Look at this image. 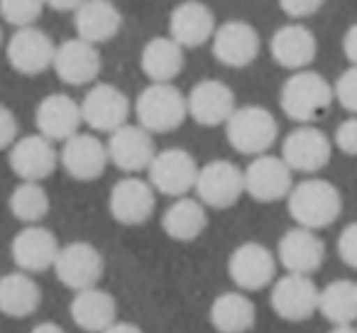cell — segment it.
Returning a JSON list of instances; mask_svg holds the SVG:
<instances>
[{
	"mask_svg": "<svg viewBox=\"0 0 357 333\" xmlns=\"http://www.w3.org/2000/svg\"><path fill=\"white\" fill-rule=\"evenodd\" d=\"M105 152H108V162H113L120 172L137 175L149 167L157 147H154V140L147 130L139 125L125 123L110 133L108 142H105Z\"/></svg>",
	"mask_w": 357,
	"mask_h": 333,
	"instance_id": "cell-17",
	"label": "cell"
},
{
	"mask_svg": "<svg viewBox=\"0 0 357 333\" xmlns=\"http://www.w3.org/2000/svg\"><path fill=\"white\" fill-rule=\"evenodd\" d=\"M45 0H0V17L13 27H30L40 20Z\"/></svg>",
	"mask_w": 357,
	"mask_h": 333,
	"instance_id": "cell-34",
	"label": "cell"
},
{
	"mask_svg": "<svg viewBox=\"0 0 357 333\" xmlns=\"http://www.w3.org/2000/svg\"><path fill=\"white\" fill-rule=\"evenodd\" d=\"M269 52L272 59L284 69H308L311 61L316 59L318 42L313 37V32L301 22H291V25L279 27L269 40Z\"/></svg>",
	"mask_w": 357,
	"mask_h": 333,
	"instance_id": "cell-26",
	"label": "cell"
},
{
	"mask_svg": "<svg viewBox=\"0 0 357 333\" xmlns=\"http://www.w3.org/2000/svg\"><path fill=\"white\" fill-rule=\"evenodd\" d=\"M17 140V118L8 105H0V152Z\"/></svg>",
	"mask_w": 357,
	"mask_h": 333,
	"instance_id": "cell-39",
	"label": "cell"
},
{
	"mask_svg": "<svg viewBox=\"0 0 357 333\" xmlns=\"http://www.w3.org/2000/svg\"><path fill=\"white\" fill-rule=\"evenodd\" d=\"M8 206L17 221H22L25 225H35L50 214V194L40 182H20L13 189Z\"/></svg>",
	"mask_w": 357,
	"mask_h": 333,
	"instance_id": "cell-33",
	"label": "cell"
},
{
	"mask_svg": "<svg viewBox=\"0 0 357 333\" xmlns=\"http://www.w3.org/2000/svg\"><path fill=\"white\" fill-rule=\"evenodd\" d=\"M8 149H10L8 152L10 170L22 182H40L42 184L47 177L54 175L56 164H59V152L54 149V142L42 138L40 133L17 138Z\"/></svg>",
	"mask_w": 357,
	"mask_h": 333,
	"instance_id": "cell-13",
	"label": "cell"
},
{
	"mask_svg": "<svg viewBox=\"0 0 357 333\" xmlns=\"http://www.w3.org/2000/svg\"><path fill=\"white\" fill-rule=\"evenodd\" d=\"M331 89H333V101H337L350 115L355 113L357 110V69L355 66H347L335 79V84H331Z\"/></svg>",
	"mask_w": 357,
	"mask_h": 333,
	"instance_id": "cell-35",
	"label": "cell"
},
{
	"mask_svg": "<svg viewBox=\"0 0 357 333\" xmlns=\"http://www.w3.org/2000/svg\"><path fill=\"white\" fill-rule=\"evenodd\" d=\"M59 248L61 245L56 240V235L50 228H45V225L35 223V225H25L13 238L10 253H13V262L17 265L20 272L37 274L54 265Z\"/></svg>",
	"mask_w": 357,
	"mask_h": 333,
	"instance_id": "cell-20",
	"label": "cell"
},
{
	"mask_svg": "<svg viewBox=\"0 0 357 333\" xmlns=\"http://www.w3.org/2000/svg\"><path fill=\"white\" fill-rule=\"evenodd\" d=\"M76 37L89 45H105L118 37L123 27V13L113 0H84L74 10Z\"/></svg>",
	"mask_w": 357,
	"mask_h": 333,
	"instance_id": "cell-25",
	"label": "cell"
},
{
	"mask_svg": "<svg viewBox=\"0 0 357 333\" xmlns=\"http://www.w3.org/2000/svg\"><path fill=\"white\" fill-rule=\"evenodd\" d=\"M321 316L333 326H352L357 318V284L352 279H333L318 289V306Z\"/></svg>",
	"mask_w": 357,
	"mask_h": 333,
	"instance_id": "cell-32",
	"label": "cell"
},
{
	"mask_svg": "<svg viewBox=\"0 0 357 333\" xmlns=\"http://www.w3.org/2000/svg\"><path fill=\"white\" fill-rule=\"evenodd\" d=\"M215 32V15L201 0H184L169 15V37L181 50H196V47L211 42Z\"/></svg>",
	"mask_w": 357,
	"mask_h": 333,
	"instance_id": "cell-21",
	"label": "cell"
},
{
	"mask_svg": "<svg viewBox=\"0 0 357 333\" xmlns=\"http://www.w3.org/2000/svg\"><path fill=\"white\" fill-rule=\"evenodd\" d=\"M289 216L296 225L308 230H323L342 214V196L328 179H303L294 184L287 194Z\"/></svg>",
	"mask_w": 357,
	"mask_h": 333,
	"instance_id": "cell-1",
	"label": "cell"
},
{
	"mask_svg": "<svg viewBox=\"0 0 357 333\" xmlns=\"http://www.w3.org/2000/svg\"><path fill=\"white\" fill-rule=\"evenodd\" d=\"M30 333H66V331L59 326V323H54V321H42V323H37V326L32 328Z\"/></svg>",
	"mask_w": 357,
	"mask_h": 333,
	"instance_id": "cell-43",
	"label": "cell"
},
{
	"mask_svg": "<svg viewBox=\"0 0 357 333\" xmlns=\"http://www.w3.org/2000/svg\"><path fill=\"white\" fill-rule=\"evenodd\" d=\"M228 274L233 284L243 292H257L274 282L277 274V258L262 243H243L230 253Z\"/></svg>",
	"mask_w": 357,
	"mask_h": 333,
	"instance_id": "cell-10",
	"label": "cell"
},
{
	"mask_svg": "<svg viewBox=\"0 0 357 333\" xmlns=\"http://www.w3.org/2000/svg\"><path fill=\"white\" fill-rule=\"evenodd\" d=\"M342 47H345V57L347 61H350V66H355L357 61V27L350 25L345 32V37H342Z\"/></svg>",
	"mask_w": 357,
	"mask_h": 333,
	"instance_id": "cell-40",
	"label": "cell"
},
{
	"mask_svg": "<svg viewBox=\"0 0 357 333\" xmlns=\"http://www.w3.org/2000/svg\"><path fill=\"white\" fill-rule=\"evenodd\" d=\"M333 103L331 81L318 71L298 69L284 81L279 91V105L284 115L296 120L298 125H311L321 115L328 113Z\"/></svg>",
	"mask_w": 357,
	"mask_h": 333,
	"instance_id": "cell-2",
	"label": "cell"
},
{
	"mask_svg": "<svg viewBox=\"0 0 357 333\" xmlns=\"http://www.w3.org/2000/svg\"><path fill=\"white\" fill-rule=\"evenodd\" d=\"M337 255L347 267H357V225L347 223L337 235Z\"/></svg>",
	"mask_w": 357,
	"mask_h": 333,
	"instance_id": "cell-36",
	"label": "cell"
},
{
	"mask_svg": "<svg viewBox=\"0 0 357 333\" xmlns=\"http://www.w3.org/2000/svg\"><path fill=\"white\" fill-rule=\"evenodd\" d=\"M52 269L56 272V279H59L64 287L74 289V292H81V289L98 287L100 277H103L105 262H103V255L98 253L96 245L76 240V243H69V245H64V248H59Z\"/></svg>",
	"mask_w": 357,
	"mask_h": 333,
	"instance_id": "cell-7",
	"label": "cell"
},
{
	"mask_svg": "<svg viewBox=\"0 0 357 333\" xmlns=\"http://www.w3.org/2000/svg\"><path fill=\"white\" fill-rule=\"evenodd\" d=\"M149 186L164 196H186L194 191V182L199 175V162L194 154L181 147H169L162 152H154L152 162L147 167Z\"/></svg>",
	"mask_w": 357,
	"mask_h": 333,
	"instance_id": "cell-5",
	"label": "cell"
},
{
	"mask_svg": "<svg viewBox=\"0 0 357 333\" xmlns=\"http://www.w3.org/2000/svg\"><path fill=\"white\" fill-rule=\"evenodd\" d=\"M326 0H279V8L284 10V15H289L291 20H306V17L316 15L323 8Z\"/></svg>",
	"mask_w": 357,
	"mask_h": 333,
	"instance_id": "cell-38",
	"label": "cell"
},
{
	"mask_svg": "<svg viewBox=\"0 0 357 333\" xmlns=\"http://www.w3.org/2000/svg\"><path fill=\"white\" fill-rule=\"evenodd\" d=\"M0 47H3V30H0Z\"/></svg>",
	"mask_w": 357,
	"mask_h": 333,
	"instance_id": "cell-45",
	"label": "cell"
},
{
	"mask_svg": "<svg viewBox=\"0 0 357 333\" xmlns=\"http://www.w3.org/2000/svg\"><path fill=\"white\" fill-rule=\"evenodd\" d=\"M40 284L27 272H10L0 277V311L10 318H25L40 309Z\"/></svg>",
	"mask_w": 357,
	"mask_h": 333,
	"instance_id": "cell-30",
	"label": "cell"
},
{
	"mask_svg": "<svg viewBox=\"0 0 357 333\" xmlns=\"http://www.w3.org/2000/svg\"><path fill=\"white\" fill-rule=\"evenodd\" d=\"M206 225H208L206 206L199 199H189V196H178L162 216L164 233L178 243L196 240L206 230Z\"/></svg>",
	"mask_w": 357,
	"mask_h": 333,
	"instance_id": "cell-29",
	"label": "cell"
},
{
	"mask_svg": "<svg viewBox=\"0 0 357 333\" xmlns=\"http://www.w3.org/2000/svg\"><path fill=\"white\" fill-rule=\"evenodd\" d=\"M277 250L282 267L294 274H313L326 260V243L318 238L316 230L301 228V225L287 230Z\"/></svg>",
	"mask_w": 357,
	"mask_h": 333,
	"instance_id": "cell-23",
	"label": "cell"
},
{
	"mask_svg": "<svg viewBox=\"0 0 357 333\" xmlns=\"http://www.w3.org/2000/svg\"><path fill=\"white\" fill-rule=\"evenodd\" d=\"M81 108V123H86L96 133H113L120 125L128 123L130 101L118 86L113 84H96L89 89Z\"/></svg>",
	"mask_w": 357,
	"mask_h": 333,
	"instance_id": "cell-11",
	"label": "cell"
},
{
	"mask_svg": "<svg viewBox=\"0 0 357 333\" xmlns=\"http://www.w3.org/2000/svg\"><path fill=\"white\" fill-rule=\"evenodd\" d=\"M139 66L144 76L154 84H172L184 71V50L172 37H152L142 47Z\"/></svg>",
	"mask_w": 357,
	"mask_h": 333,
	"instance_id": "cell-28",
	"label": "cell"
},
{
	"mask_svg": "<svg viewBox=\"0 0 357 333\" xmlns=\"http://www.w3.org/2000/svg\"><path fill=\"white\" fill-rule=\"evenodd\" d=\"M71 318L84 331L100 333L110 323L118 321V304H115L113 294H108L105 289H81L71 302Z\"/></svg>",
	"mask_w": 357,
	"mask_h": 333,
	"instance_id": "cell-27",
	"label": "cell"
},
{
	"mask_svg": "<svg viewBox=\"0 0 357 333\" xmlns=\"http://www.w3.org/2000/svg\"><path fill=\"white\" fill-rule=\"evenodd\" d=\"M108 209L120 225H142L152 219L157 209V191L149 186V182L130 175L115 182L110 189Z\"/></svg>",
	"mask_w": 357,
	"mask_h": 333,
	"instance_id": "cell-12",
	"label": "cell"
},
{
	"mask_svg": "<svg viewBox=\"0 0 357 333\" xmlns=\"http://www.w3.org/2000/svg\"><path fill=\"white\" fill-rule=\"evenodd\" d=\"M52 66H54L56 76L69 86H86L91 81L98 79L100 74V54L98 47L89 45V42L79 40H66L59 47H54V57H52Z\"/></svg>",
	"mask_w": 357,
	"mask_h": 333,
	"instance_id": "cell-22",
	"label": "cell"
},
{
	"mask_svg": "<svg viewBox=\"0 0 357 333\" xmlns=\"http://www.w3.org/2000/svg\"><path fill=\"white\" fill-rule=\"evenodd\" d=\"M272 309L284 321H306L316 313L318 287L313 284L311 274L287 272L272 284Z\"/></svg>",
	"mask_w": 357,
	"mask_h": 333,
	"instance_id": "cell-14",
	"label": "cell"
},
{
	"mask_svg": "<svg viewBox=\"0 0 357 333\" xmlns=\"http://www.w3.org/2000/svg\"><path fill=\"white\" fill-rule=\"evenodd\" d=\"M294 172L284 164L282 157L274 154H257L243 170V191L259 204H274L287 199L294 186Z\"/></svg>",
	"mask_w": 357,
	"mask_h": 333,
	"instance_id": "cell-9",
	"label": "cell"
},
{
	"mask_svg": "<svg viewBox=\"0 0 357 333\" xmlns=\"http://www.w3.org/2000/svg\"><path fill=\"white\" fill-rule=\"evenodd\" d=\"M199 201L208 209H230L240 201L243 191V170L230 159H211L199 167L194 182Z\"/></svg>",
	"mask_w": 357,
	"mask_h": 333,
	"instance_id": "cell-6",
	"label": "cell"
},
{
	"mask_svg": "<svg viewBox=\"0 0 357 333\" xmlns=\"http://www.w3.org/2000/svg\"><path fill=\"white\" fill-rule=\"evenodd\" d=\"M223 125L230 147L248 157L267 154V149L277 142L279 135L277 118L264 105H240Z\"/></svg>",
	"mask_w": 357,
	"mask_h": 333,
	"instance_id": "cell-3",
	"label": "cell"
},
{
	"mask_svg": "<svg viewBox=\"0 0 357 333\" xmlns=\"http://www.w3.org/2000/svg\"><path fill=\"white\" fill-rule=\"evenodd\" d=\"M235 108L238 105H235L233 89L218 79L199 81L189 91V96H186V115H191L204 128H218V125H223Z\"/></svg>",
	"mask_w": 357,
	"mask_h": 333,
	"instance_id": "cell-19",
	"label": "cell"
},
{
	"mask_svg": "<svg viewBox=\"0 0 357 333\" xmlns=\"http://www.w3.org/2000/svg\"><path fill=\"white\" fill-rule=\"evenodd\" d=\"M100 333H142V328L135 326V323H130V321H115Z\"/></svg>",
	"mask_w": 357,
	"mask_h": 333,
	"instance_id": "cell-42",
	"label": "cell"
},
{
	"mask_svg": "<svg viewBox=\"0 0 357 333\" xmlns=\"http://www.w3.org/2000/svg\"><path fill=\"white\" fill-rule=\"evenodd\" d=\"M211 45H213V57L228 69H245L259 54V35L245 20H228L223 25H215Z\"/></svg>",
	"mask_w": 357,
	"mask_h": 333,
	"instance_id": "cell-15",
	"label": "cell"
},
{
	"mask_svg": "<svg viewBox=\"0 0 357 333\" xmlns=\"http://www.w3.org/2000/svg\"><path fill=\"white\" fill-rule=\"evenodd\" d=\"M255 318V304L243 292H223L211 304V323L218 333H248Z\"/></svg>",
	"mask_w": 357,
	"mask_h": 333,
	"instance_id": "cell-31",
	"label": "cell"
},
{
	"mask_svg": "<svg viewBox=\"0 0 357 333\" xmlns=\"http://www.w3.org/2000/svg\"><path fill=\"white\" fill-rule=\"evenodd\" d=\"M59 164L64 172L76 182H96L108 167V152L103 140L93 133H76L64 140L59 152Z\"/></svg>",
	"mask_w": 357,
	"mask_h": 333,
	"instance_id": "cell-18",
	"label": "cell"
},
{
	"mask_svg": "<svg viewBox=\"0 0 357 333\" xmlns=\"http://www.w3.org/2000/svg\"><path fill=\"white\" fill-rule=\"evenodd\" d=\"M331 154H333V142L316 125H298L282 142L284 164L291 172H301V175L321 172L331 162Z\"/></svg>",
	"mask_w": 357,
	"mask_h": 333,
	"instance_id": "cell-8",
	"label": "cell"
},
{
	"mask_svg": "<svg viewBox=\"0 0 357 333\" xmlns=\"http://www.w3.org/2000/svg\"><path fill=\"white\" fill-rule=\"evenodd\" d=\"M54 42L45 30L30 25V27H17L15 35L8 40L6 54L10 66L22 76H37L45 74L52 66V57H54Z\"/></svg>",
	"mask_w": 357,
	"mask_h": 333,
	"instance_id": "cell-16",
	"label": "cell"
},
{
	"mask_svg": "<svg viewBox=\"0 0 357 333\" xmlns=\"http://www.w3.org/2000/svg\"><path fill=\"white\" fill-rule=\"evenodd\" d=\"M84 0H45V6L56 13H74Z\"/></svg>",
	"mask_w": 357,
	"mask_h": 333,
	"instance_id": "cell-41",
	"label": "cell"
},
{
	"mask_svg": "<svg viewBox=\"0 0 357 333\" xmlns=\"http://www.w3.org/2000/svg\"><path fill=\"white\" fill-rule=\"evenodd\" d=\"M37 133L50 142H64L81 128V108L71 96L50 94L40 101L35 110Z\"/></svg>",
	"mask_w": 357,
	"mask_h": 333,
	"instance_id": "cell-24",
	"label": "cell"
},
{
	"mask_svg": "<svg viewBox=\"0 0 357 333\" xmlns=\"http://www.w3.org/2000/svg\"><path fill=\"white\" fill-rule=\"evenodd\" d=\"M331 333H355V328L352 326H333Z\"/></svg>",
	"mask_w": 357,
	"mask_h": 333,
	"instance_id": "cell-44",
	"label": "cell"
},
{
	"mask_svg": "<svg viewBox=\"0 0 357 333\" xmlns=\"http://www.w3.org/2000/svg\"><path fill=\"white\" fill-rule=\"evenodd\" d=\"M333 142H335L337 149H340L342 154H347V157H352V154L357 152V120L352 118V115L337 125L335 140H333Z\"/></svg>",
	"mask_w": 357,
	"mask_h": 333,
	"instance_id": "cell-37",
	"label": "cell"
},
{
	"mask_svg": "<svg viewBox=\"0 0 357 333\" xmlns=\"http://www.w3.org/2000/svg\"><path fill=\"white\" fill-rule=\"evenodd\" d=\"M137 125L152 133H172L186 120V96L174 84H149L135 101Z\"/></svg>",
	"mask_w": 357,
	"mask_h": 333,
	"instance_id": "cell-4",
	"label": "cell"
}]
</instances>
